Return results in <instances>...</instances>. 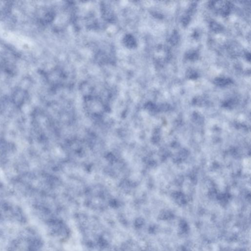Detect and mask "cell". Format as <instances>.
Returning <instances> with one entry per match:
<instances>
[{
  "label": "cell",
  "mask_w": 251,
  "mask_h": 251,
  "mask_svg": "<svg viewBox=\"0 0 251 251\" xmlns=\"http://www.w3.org/2000/svg\"><path fill=\"white\" fill-rule=\"evenodd\" d=\"M232 81L230 78H217L214 80V83L216 85L220 87H225L231 84Z\"/></svg>",
  "instance_id": "1"
},
{
  "label": "cell",
  "mask_w": 251,
  "mask_h": 251,
  "mask_svg": "<svg viewBox=\"0 0 251 251\" xmlns=\"http://www.w3.org/2000/svg\"><path fill=\"white\" fill-rule=\"evenodd\" d=\"M189 20L190 18L189 17H185L182 19V22L184 26H186L188 24Z\"/></svg>",
  "instance_id": "6"
},
{
  "label": "cell",
  "mask_w": 251,
  "mask_h": 251,
  "mask_svg": "<svg viewBox=\"0 0 251 251\" xmlns=\"http://www.w3.org/2000/svg\"><path fill=\"white\" fill-rule=\"evenodd\" d=\"M179 35L177 33V32H175L173 33V35L170 38V43L173 45H175L177 44L179 41Z\"/></svg>",
  "instance_id": "3"
},
{
  "label": "cell",
  "mask_w": 251,
  "mask_h": 251,
  "mask_svg": "<svg viewBox=\"0 0 251 251\" xmlns=\"http://www.w3.org/2000/svg\"><path fill=\"white\" fill-rule=\"evenodd\" d=\"M186 56L187 58H188L190 60H196L198 58V54L197 53V52L195 51H192L189 52L186 55Z\"/></svg>",
  "instance_id": "4"
},
{
  "label": "cell",
  "mask_w": 251,
  "mask_h": 251,
  "mask_svg": "<svg viewBox=\"0 0 251 251\" xmlns=\"http://www.w3.org/2000/svg\"><path fill=\"white\" fill-rule=\"evenodd\" d=\"M210 28L211 29L216 33H219L223 30V27L221 25L215 22H212L210 24Z\"/></svg>",
  "instance_id": "2"
},
{
  "label": "cell",
  "mask_w": 251,
  "mask_h": 251,
  "mask_svg": "<svg viewBox=\"0 0 251 251\" xmlns=\"http://www.w3.org/2000/svg\"><path fill=\"white\" fill-rule=\"evenodd\" d=\"M188 75H189L188 77L190 79H196V78H197L198 77L197 73L194 72V71H193L192 70L190 72L188 73Z\"/></svg>",
  "instance_id": "5"
}]
</instances>
